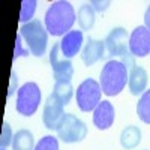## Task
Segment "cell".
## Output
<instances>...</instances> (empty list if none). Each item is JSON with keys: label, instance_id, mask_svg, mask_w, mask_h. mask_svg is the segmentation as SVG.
I'll return each mask as SVG.
<instances>
[{"label": "cell", "instance_id": "16", "mask_svg": "<svg viewBox=\"0 0 150 150\" xmlns=\"http://www.w3.org/2000/svg\"><path fill=\"white\" fill-rule=\"evenodd\" d=\"M35 138L29 129H20L12 140V150H35Z\"/></svg>", "mask_w": 150, "mask_h": 150}, {"label": "cell", "instance_id": "26", "mask_svg": "<svg viewBox=\"0 0 150 150\" xmlns=\"http://www.w3.org/2000/svg\"><path fill=\"white\" fill-rule=\"evenodd\" d=\"M15 83H17V75H15V72H11V86H9L8 98H11L12 93H14V90H15Z\"/></svg>", "mask_w": 150, "mask_h": 150}, {"label": "cell", "instance_id": "5", "mask_svg": "<svg viewBox=\"0 0 150 150\" xmlns=\"http://www.w3.org/2000/svg\"><path fill=\"white\" fill-rule=\"evenodd\" d=\"M101 86L93 78H86L77 89V105L83 112L93 111L101 102Z\"/></svg>", "mask_w": 150, "mask_h": 150}, {"label": "cell", "instance_id": "22", "mask_svg": "<svg viewBox=\"0 0 150 150\" xmlns=\"http://www.w3.org/2000/svg\"><path fill=\"white\" fill-rule=\"evenodd\" d=\"M12 140H14V135H12L11 125L8 122H5L2 126V135H0V147L6 149L9 144H12Z\"/></svg>", "mask_w": 150, "mask_h": 150}, {"label": "cell", "instance_id": "11", "mask_svg": "<svg viewBox=\"0 0 150 150\" xmlns=\"http://www.w3.org/2000/svg\"><path fill=\"white\" fill-rule=\"evenodd\" d=\"M116 117L114 107L110 101H102L99 102L98 107L93 110V123L99 131H105L112 126Z\"/></svg>", "mask_w": 150, "mask_h": 150}, {"label": "cell", "instance_id": "6", "mask_svg": "<svg viewBox=\"0 0 150 150\" xmlns=\"http://www.w3.org/2000/svg\"><path fill=\"white\" fill-rule=\"evenodd\" d=\"M87 137V126L83 120H80L77 116L66 112L63 119V123L57 129V138L63 143L72 144V143H80Z\"/></svg>", "mask_w": 150, "mask_h": 150}, {"label": "cell", "instance_id": "24", "mask_svg": "<svg viewBox=\"0 0 150 150\" xmlns=\"http://www.w3.org/2000/svg\"><path fill=\"white\" fill-rule=\"evenodd\" d=\"M135 56H132L131 53H128L126 56H123L122 57V63L125 65V66H126V69L128 71H131L132 68H135L137 65H135V59H134Z\"/></svg>", "mask_w": 150, "mask_h": 150}, {"label": "cell", "instance_id": "21", "mask_svg": "<svg viewBox=\"0 0 150 150\" xmlns=\"http://www.w3.org/2000/svg\"><path fill=\"white\" fill-rule=\"evenodd\" d=\"M35 150H59V140L51 135H47L36 144Z\"/></svg>", "mask_w": 150, "mask_h": 150}, {"label": "cell", "instance_id": "3", "mask_svg": "<svg viewBox=\"0 0 150 150\" xmlns=\"http://www.w3.org/2000/svg\"><path fill=\"white\" fill-rule=\"evenodd\" d=\"M20 35L29 45L30 54L35 57H42L45 54L48 45V32L39 20H32L30 23L23 24Z\"/></svg>", "mask_w": 150, "mask_h": 150}, {"label": "cell", "instance_id": "4", "mask_svg": "<svg viewBox=\"0 0 150 150\" xmlns=\"http://www.w3.org/2000/svg\"><path fill=\"white\" fill-rule=\"evenodd\" d=\"M41 104V89L36 83H26L18 89L15 108L21 116H33Z\"/></svg>", "mask_w": 150, "mask_h": 150}, {"label": "cell", "instance_id": "19", "mask_svg": "<svg viewBox=\"0 0 150 150\" xmlns=\"http://www.w3.org/2000/svg\"><path fill=\"white\" fill-rule=\"evenodd\" d=\"M137 114L141 122L150 125V90H146L141 95L138 104H137Z\"/></svg>", "mask_w": 150, "mask_h": 150}, {"label": "cell", "instance_id": "15", "mask_svg": "<svg viewBox=\"0 0 150 150\" xmlns=\"http://www.w3.org/2000/svg\"><path fill=\"white\" fill-rule=\"evenodd\" d=\"M140 143H141V131H140L138 126L129 125V126H126L122 131V134H120V144H122L123 149L132 150Z\"/></svg>", "mask_w": 150, "mask_h": 150}, {"label": "cell", "instance_id": "25", "mask_svg": "<svg viewBox=\"0 0 150 150\" xmlns=\"http://www.w3.org/2000/svg\"><path fill=\"white\" fill-rule=\"evenodd\" d=\"M110 5H111V2H90V6L93 8L95 12H104L108 9Z\"/></svg>", "mask_w": 150, "mask_h": 150}, {"label": "cell", "instance_id": "14", "mask_svg": "<svg viewBox=\"0 0 150 150\" xmlns=\"http://www.w3.org/2000/svg\"><path fill=\"white\" fill-rule=\"evenodd\" d=\"M147 81H149V75H147V71L143 66H135V68H132L129 71L128 87H129V92L134 96L143 95L146 92Z\"/></svg>", "mask_w": 150, "mask_h": 150}, {"label": "cell", "instance_id": "18", "mask_svg": "<svg viewBox=\"0 0 150 150\" xmlns=\"http://www.w3.org/2000/svg\"><path fill=\"white\" fill-rule=\"evenodd\" d=\"M95 11L90 6V3H84L80 9H78V26L81 29V32H87L95 26Z\"/></svg>", "mask_w": 150, "mask_h": 150}, {"label": "cell", "instance_id": "7", "mask_svg": "<svg viewBox=\"0 0 150 150\" xmlns=\"http://www.w3.org/2000/svg\"><path fill=\"white\" fill-rule=\"evenodd\" d=\"M50 63L53 68V77L56 81H71L74 75L72 62L65 59L60 51V42L54 44L50 51Z\"/></svg>", "mask_w": 150, "mask_h": 150}, {"label": "cell", "instance_id": "28", "mask_svg": "<svg viewBox=\"0 0 150 150\" xmlns=\"http://www.w3.org/2000/svg\"><path fill=\"white\" fill-rule=\"evenodd\" d=\"M2 150H6V149H2Z\"/></svg>", "mask_w": 150, "mask_h": 150}, {"label": "cell", "instance_id": "23", "mask_svg": "<svg viewBox=\"0 0 150 150\" xmlns=\"http://www.w3.org/2000/svg\"><path fill=\"white\" fill-rule=\"evenodd\" d=\"M23 38L20 33H17V39H15V51H14V60H17L18 57H26L29 56V51L23 48Z\"/></svg>", "mask_w": 150, "mask_h": 150}, {"label": "cell", "instance_id": "17", "mask_svg": "<svg viewBox=\"0 0 150 150\" xmlns=\"http://www.w3.org/2000/svg\"><path fill=\"white\" fill-rule=\"evenodd\" d=\"M51 95L60 104L68 105L72 99V95H74V87H72L71 81H56L54 90H53Z\"/></svg>", "mask_w": 150, "mask_h": 150}, {"label": "cell", "instance_id": "10", "mask_svg": "<svg viewBox=\"0 0 150 150\" xmlns=\"http://www.w3.org/2000/svg\"><path fill=\"white\" fill-rule=\"evenodd\" d=\"M129 51L135 57H146L150 54V32L146 26H138L129 35Z\"/></svg>", "mask_w": 150, "mask_h": 150}, {"label": "cell", "instance_id": "2", "mask_svg": "<svg viewBox=\"0 0 150 150\" xmlns=\"http://www.w3.org/2000/svg\"><path fill=\"white\" fill-rule=\"evenodd\" d=\"M128 69L120 60H110L101 71L99 86L104 95L116 96L119 95L128 83Z\"/></svg>", "mask_w": 150, "mask_h": 150}, {"label": "cell", "instance_id": "1", "mask_svg": "<svg viewBox=\"0 0 150 150\" xmlns=\"http://www.w3.org/2000/svg\"><path fill=\"white\" fill-rule=\"evenodd\" d=\"M75 18L74 6L66 0H57L45 12V29L53 36H65L71 32Z\"/></svg>", "mask_w": 150, "mask_h": 150}, {"label": "cell", "instance_id": "27", "mask_svg": "<svg viewBox=\"0 0 150 150\" xmlns=\"http://www.w3.org/2000/svg\"><path fill=\"white\" fill-rule=\"evenodd\" d=\"M144 26H146V29L150 32V5L147 6L146 14H144Z\"/></svg>", "mask_w": 150, "mask_h": 150}, {"label": "cell", "instance_id": "20", "mask_svg": "<svg viewBox=\"0 0 150 150\" xmlns=\"http://www.w3.org/2000/svg\"><path fill=\"white\" fill-rule=\"evenodd\" d=\"M36 2L35 0H23L21 2V11H20V21L21 23H30L33 15H35V11H36Z\"/></svg>", "mask_w": 150, "mask_h": 150}, {"label": "cell", "instance_id": "8", "mask_svg": "<svg viewBox=\"0 0 150 150\" xmlns=\"http://www.w3.org/2000/svg\"><path fill=\"white\" fill-rule=\"evenodd\" d=\"M63 104H60L57 99L50 95L45 101L44 111H42V122L50 131H57L60 128V125L63 123V119L66 116V112L63 110Z\"/></svg>", "mask_w": 150, "mask_h": 150}, {"label": "cell", "instance_id": "9", "mask_svg": "<svg viewBox=\"0 0 150 150\" xmlns=\"http://www.w3.org/2000/svg\"><path fill=\"white\" fill-rule=\"evenodd\" d=\"M105 48L110 56H126L129 53V33L123 27H114L105 38Z\"/></svg>", "mask_w": 150, "mask_h": 150}, {"label": "cell", "instance_id": "13", "mask_svg": "<svg viewBox=\"0 0 150 150\" xmlns=\"http://www.w3.org/2000/svg\"><path fill=\"white\" fill-rule=\"evenodd\" d=\"M104 53H105V42L89 38L81 51V60L86 66H92L105 56Z\"/></svg>", "mask_w": 150, "mask_h": 150}, {"label": "cell", "instance_id": "12", "mask_svg": "<svg viewBox=\"0 0 150 150\" xmlns=\"http://www.w3.org/2000/svg\"><path fill=\"white\" fill-rule=\"evenodd\" d=\"M83 39H84V36L81 30H71L69 33H66L60 41L62 56L68 60L72 59L74 56H77L83 47Z\"/></svg>", "mask_w": 150, "mask_h": 150}]
</instances>
